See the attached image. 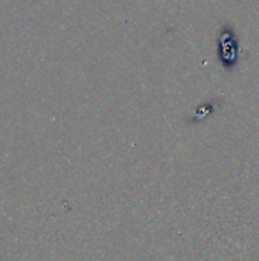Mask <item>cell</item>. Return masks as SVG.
Here are the masks:
<instances>
[{
    "mask_svg": "<svg viewBox=\"0 0 259 261\" xmlns=\"http://www.w3.org/2000/svg\"><path fill=\"white\" fill-rule=\"evenodd\" d=\"M217 58L226 72L237 69L241 60V44L237 31L231 24H223L217 37Z\"/></svg>",
    "mask_w": 259,
    "mask_h": 261,
    "instance_id": "1",
    "label": "cell"
},
{
    "mask_svg": "<svg viewBox=\"0 0 259 261\" xmlns=\"http://www.w3.org/2000/svg\"><path fill=\"white\" fill-rule=\"evenodd\" d=\"M218 104L220 101L218 99H211V101H206V102H202L191 115V122H198V121H203L205 118L211 116L217 109H218Z\"/></svg>",
    "mask_w": 259,
    "mask_h": 261,
    "instance_id": "2",
    "label": "cell"
}]
</instances>
